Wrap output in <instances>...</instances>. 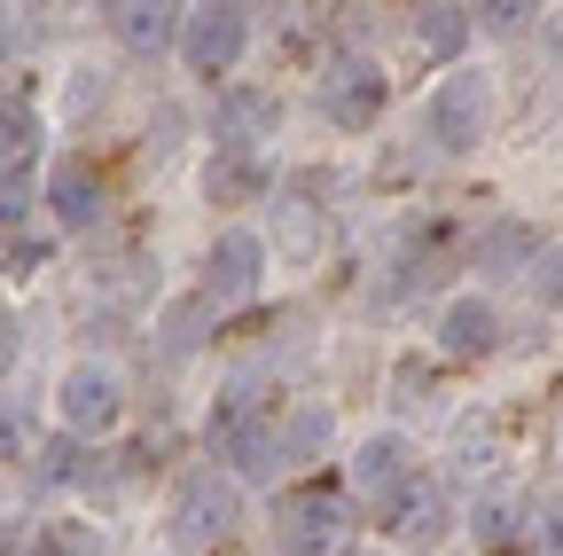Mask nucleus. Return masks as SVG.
<instances>
[{"label":"nucleus","instance_id":"f257e3e1","mask_svg":"<svg viewBox=\"0 0 563 556\" xmlns=\"http://www.w3.org/2000/svg\"><path fill=\"white\" fill-rule=\"evenodd\" d=\"M493 118H501V87H493L485 63H454L439 72V87L422 95V142L446 150V157H470L493 142Z\"/></svg>","mask_w":563,"mask_h":556},{"label":"nucleus","instance_id":"f03ea898","mask_svg":"<svg viewBox=\"0 0 563 556\" xmlns=\"http://www.w3.org/2000/svg\"><path fill=\"white\" fill-rule=\"evenodd\" d=\"M243 517V486L220 470V462H196L180 486H173V502H165V541L180 556H203V548H220Z\"/></svg>","mask_w":563,"mask_h":556},{"label":"nucleus","instance_id":"7ed1b4c3","mask_svg":"<svg viewBox=\"0 0 563 556\" xmlns=\"http://www.w3.org/2000/svg\"><path fill=\"white\" fill-rule=\"evenodd\" d=\"M313 95H321V118H329L336 133H368V126L384 118V102H391V79H384V63H376L368 47H336V55L321 63Z\"/></svg>","mask_w":563,"mask_h":556},{"label":"nucleus","instance_id":"20e7f679","mask_svg":"<svg viewBox=\"0 0 563 556\" xmlns=\"http://www.w3.org/2000/svg\"><path fill=\"white\" fill-rule=\"evenodd\" d=\"M274 548L282 556H344L352 548V502L344 486H298L274 510Z\"/></svg>","mask_w":563,"mask_h":556},{"label":"nucleus","instance_id":"39448f33","mask_svg":"<svg viewBox=\"0 0 563 556\" xmlns=\"http://www.w3.org/2000/svg\"><path fill=\"white\" fill-rule=\"evenodd\" d=\"M251 55V9H228V0H203V9H180V63L196 79H235V63Z\"/></svg>","mask_w":563,"mask_h":556},{"label":"nucleus","instance_id":"423d86ee","mask_svg":"<svg viewBox=\"0 0 563 556\" xmlns=\"http://www.w3.org/2000/svg\"><path fill=\"white\" fill-rule=\"evenodd\" d=\"M55 415L70 439H110L125 424V377L110 361H70L55 384Z\"/></svg>","mask_w":563,"mask_h":556},{"label":"nucleus","instance_id":"0eeeda50","mask_svg":"<svg viewBox=\"0 0 563 556\" xmlns=\"http://www.w3.org/2000/svg\"><path fill=\"white\" fill-rule=\"evenodd\" d=\"M266 259H274V243L258 228H220L203 251V306H251L266 283Z\"/></svg>","mask_w":563,"mask_h":556},{"label":"nucleus","instance_id":"6e6552de","mask_svg":"<svg viewBox=\"0 0 563 556\" xmlns=\"http://www.w3.org/2000/svg\"><path fill=\"white\" fill-rule=\"evenodd\" d=\"M407 486H415V439H407V432H368L361 447H352V462H344V502L391 510Z\"/></svg>","mask_w":563,"mask_h":556},{"label":"nucleus","instance_id":"1a4fd4ad","mask_svg":"<svg viewBox=\"0 0 563 556\" xmlns=\"http://www.w3.org/2000/svg\"><path fill=\"white\" fill-rule=\"evenodd\" d=\"M384 525H391V548L431 556V548H446V533H454V494H446L431 470H415V486L384 510Z\"/></svg>","mask_w":563,"mask_h":556},{"label":"nucleus","instance_id":"9d476101","mask_svg":"<svg viewBox=\"0 0 563 556\" xmlns=\"http://www.w3.org/2000/svg\"><path fill=\"white\" fill-rule=\"evenodd\" d=\"M501 353V298L493 291H454L439 306V361H493Z\"/></svg>","mask_w":563,"mask_h":556},{"label":"nucleus","instance_id":"9b49d317","mask_svg":"<svg viewBox=\"0 0 563 556\" xmlns=\"http://www.w3.org/2000/svg\"><path fill=\"white\" fill-rule=\"evenodd\" d=\"M407 40L431 55V63H470V40H477V9H454V0H431V9H407Z\"/></svg>","mask_w":563,"mask_h":556},{"label":"nucleus","instance_id":"f8f14e48","mask_svg":"<svg viewBox=\"0 0 563 556\" xmlns=\"http://www.w3.org/2000/svg\"><path fill=\"white\" fill-rule=\"evenodd\" d=\"M40 196L55 204L63 228H95V220H102V173H95L87 157H55L47 181H40Z\"/></svg>","mask_w":563,"mask_h":556},{"label":"nucleus","instance_id":"ddd939ff","mask_svg":"<svg viewBox=\"0 0 563 556\" xmlns=\"http://www.w3.org/2000/svg\"><path fill=\"white\" fill-rule=\"evenodd\" d=\"M336 439V415L321 400H290V407H274V447H282V470H298V462H321Z\"/></svg>","mask_w":563,"mask_h":556},{"label":"nucleus","instance_id":"4468645a","mask_svg":"<svg viewBox=\"0 0 563 556\" xmlns=\"http://www.w3.org/2000/svg\"><path fill=\"white\" fill-rule=\"evenodd\" d=\"M110 40L125 55H165V47H180V9H165V0H118Z\"/></svg>","mask_w":563,"mask_h":556},{"label":"nucleus","instance_id":"2eb2a0df","mask_svg":"<svg viewBox=\"0 0 563 556\" xmlns=\"http://www.w3.org/2000/svg\"><path fill=\"white\" fill-rule=\"evenodd\" d=\"M282 118V102L274 95H258V87H235L228 95V126H220V150H235V157H251L258 150V133Z\"/></svg>","mask_w":563,"mask_h":556},{"label":"nucleus","instance_id":"dca6fc26","mask_svg":"<svg viewBox=\"0 0 563 556\" xmlns=\"http://www.w3.org/2000/svg\"><path fill=\"white\" fill-rule=\"evenodd\" d=\"M470 541H477V548L525 541V502L509 494V486H493V494H477V502H470Z\"/></svg>","mask_w":563,"mask_h":556},{"label":"nucleus","instance_id":"f3484780","mask_svg":"<svg viewBox=\"0 0 563 556\" xmlns=\"http://www.w3.org/2000/svg\"><path fill=\"white\" fill-rule=\"evenodd\" d=\"M32 150H40V110L24 95H0V173L32 165Z\"/></svg>","mask_w":563,"mask_h":556},{"label":"nucleus","instance_id":"a211bd4d","mask_svg":"<svg viewBox=\"0 0 563 556\" xmlns=\"http://www.w3.org/2000/svg\"><path fill=\"white\" fill-rule=\"evenodd\" d=\"M266 188V165L258 157H235V150H220L211 157V173H203V196L211 204H243V196H258Z\"/></svg>","mask_w":563,"mask_h":556},{"label":"nucleus","instance_id":"6ab92c4d","mask_svg":"<svg viewBox=\"0 0 563 556\" xmlns=\"http://www.w3.org/2000/svg\"><path fill=\"white\" fill-rule=\"evenodd\" d=\"M493 462H501V439H493V415H477L454 432V478H485Z\"/></svg>","mask_w":563,"mask_h":556},{"label":"nucleus","instance_id":"aec40b11","mask_svg":"<svg viewBox=\"0 0 563 556\" xmlns=\"http://www.w3.org/2000/svg\"><path fill=\"white\" fill-rule=\"evenodd\" d=\"M282 259H321V220H313V204H298V196H282Z\"/></svg>","mask_w":563,"mask_h":556},{"label":"nucleus","instance_id":"412c9836","mask_svg":"<svg viewBox=\"0 0 563 556\" xmlns=\"http://www.w3.org/2000/svg\"><path fill=\"white\" fill-rule=\"evenodd\" d=\"M0 462H40V424L24 400H0Z\"/></svg>","mask_w":563,"mask_h":556},{"label":"nucleus","instance_id":"4be33fe9","mask_svg":"<svg viewBox=\"0 0 563 556\" xmlns=\"http://www.w3.org/2000/svg\"><path fill=\"white\" fill-rule=\"evenodd\" d=\"M525 548L532 556H563V494L525 502Z\"/></svg>","mask_w":563,"mask_h":556},{"label":"nucleus","instance_id":"5701e85b","mask_svg":"<svg viewBox=\"0 0 563 556\" xmlns=\"http://www.w3.org/2000/svg\"><path fill=\"white\" fill-rule=\"evenodd\" d=\"M525 291H532V306L563 314V243H540V259L525 266Z\"/></svg>","mask_w":563,"mask_h":556},{"label":"nucleus","instance_id":"b1692460","mask_svg":"<svg viewBox=\"0 0 563 556\" xmlns=\"http://www.w3.org/2000/svg\"><path fill=\"white\" fill-rule=\"evenodd\" d=\"M32 212V165H9L0 173V228H16Z\"/></svg>","mask_w":563,"mask_h":556},{"label":"nucleus","instance_id":"393cba45","mask_svg":"<svg viewBox=\"0 0 563 556\" xmlns=\"http://www.w3.org/2000/svg\"><path fill=\"white\" fill-rule=\"evenodd\" d=\"M40 556H102V533H87V525H55V533H40Z\"/></svg>","mask_w":563,"mask_h":556},{"label":"nucleus","instance_id":"a878e982","mask_svg":"<svg viewBox=\"0 0 563 556\" xmlns=\"http://www.w3.org/2000/svg\"><path fill=\"white\" fill-rule=\"evenodd\" d=\"M47 259H55V243H40V236H16V243H9V259H0V266H9L16 283H32V274H40Z\"/></svg>","mask_w":563,"mask_h":556},{"label":"nucleus","instance_id":"bb28decb","mask_svg":"<svg viewBox=\"0 0 563 556\" xmlns=\"http://www.w3.org/2000/svg\"><path fill=\"white\" fill-rule=\"evenodd\" d=\"M525 17H540V9H525V0H493V9H477V32H525Z\"/></svg>","mask_w":563,"mask_h":556},{"label":"nucleus","instance_id":"cd10ccee","mask_svg":"<svg viewBox=\"0 0 563 556\" xmlns=\"http://www.w3.org/2000/svg\"><path fill=\"white\" fill-rule=\"evenodd\" d=\"M16 353H24V329H16V314H9V306H0V377L16 369Z\"/></svg>","mask_w":563,"mask_h":556},{"label":"nucleus","instance_id":"c85d7f7f","mask_svg":"<svg viewBox=\"0 0 563 556\" xmlns=\"http://www.w3.org/2000/svg\"><path fill=\"white\" fill-rule=\"evenodd\" d=\"M16 40H24V24H16V9H0V63L16 55Z\"/></svg>","mask_w":563,"mask_h":556},{"label":"nucleus","instance_id":"c756f323","mask_svg":"<svg viewBox=\"0 0 563 556\" xmlns=\"http://www.w3.org/2000/svg\"><path fill=\"white\" fill-rule=\"evenodd\" d=\"M548 47H555V63H563V9H548Z\"/></svg>","mask_w":563,"mask_h":556},{"label":"nucleus","instance_id":"7c9ffc66","mask_svg":"<svg viewBox=\"0 0 563 556\" xmlns=\"http://www.w3.org/2000/svg\"><path fill=\"white\" fill-rule=\"evenodd\" d=\"M344 556H391V548H344Z\"/></svg>","mask_w":563,"mask_h":556},{"label":"nucleus","instance_id":"2f4dec72","mask_svg":"<svg viewBox=\"0 0 563 556\" xmlns=\"http://www.w3.org/2000/svg\"><path fill=\"white\" fill-rule=\"evenodd\" d=\"M555 470H563V432H555Z\"/></svg>","mask_w":563,"mask_h":556}]
</instances>
